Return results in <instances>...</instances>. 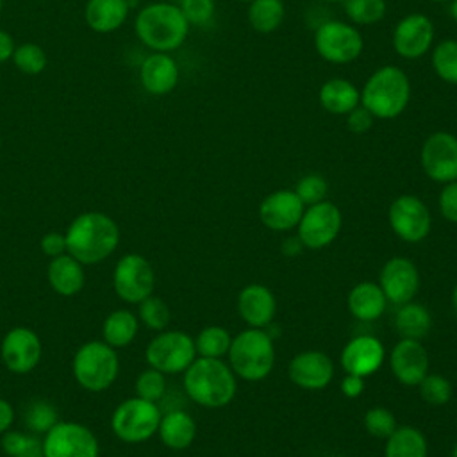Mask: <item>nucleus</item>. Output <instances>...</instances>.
<instances>
[{"label":"nucleus","mask_w":457,"mask_h":457,"mask_svg":"<svg viewBox=\"0 0 457 457\" xmlns=\"http://www.w3.org/2000/svg\"><path fill=\"white\" fill-rule=\"evenodd\" d=\"M68 253L82 264H96L105 261L120 243V228L116 221L98 211L79 214L66 228Z\"/></svg>","instance_id":"obj_1"},{"label":"nucleus","mask_w":457,"mask_h":457,"mask_svg":"<svg viewBox=\"0 0 457 457\" xmlns=\"http://www.w3.org/2000/svg\"><path fill=\"white\" fill-rule=\"evenodd\" d=\"M189 23L173 2H152L134 20L137 39L152 52H173L180 48L189 34Z\"/></svg>","instance_id":"obj_2"},{"label":"nucleus","mask_w":457,"mask_h":457,"mask_svg":"<svg viewBox=\"0 0 457 457\" xmlns=\"http://www.w3.org/2000/svg\"><path fill=\"white\" fill-rule=\"evenodd\" d=\"M236 373L221 359L196 357L184 371V391L198 405L218 409L236 396Z\"/></svg>","instance_id":"obj_3"},{"label":"nucleus","mask_w":457,"mask_h":457,"mask_svg":"<svg viewBox=\"0 0 457 457\" xmlns=\"http://www.w3.org/2000/svg\"><path fill=\"white\" fill-rule=\"evenodd\" d=\"M411 79L396 64L377 68L361 89V105L366 107L375 120H395L409 105Z\"/></svg>","instance_id":"obj_4"},{"label":"nucleus","mask_w":457,"mask_h":457,"mask_svg":"<svg viewBox=\"0 0 457 457\" xmlns=\"http://www.w3.org/2000/svg\"><path fill=\"white\" fill-rule=\"evenodd\" d=\"M228 366L245 380L259 382L270 375L275 364V346L264 328H252L232 337L228 348Z\"/></svg>","instance_id":"obj_5"},{"label":"nucleus","mask_w":457,"mask_h":457,"mask_svg":"<svg viewBox=\"0 0 457 457\" xmlns=\"http://www.w3.org/2000/svg\"><path fill=\"white\" fill-rule=\"evenodd\" d=\"M73 377L80 387L91 393L105 391L112 386L120 371L116 350L105 341H87L73 355Z\"/></svg>","instance_id":"obj_6"},{"label":"nucleus","mask_w":457,"mask_h":457,"mask_svg":"<svg viewBox=\"0 0 457 457\" xmlns=\"http://www.w3.org/2000/svg\"><path fill=\"white\" fill-rule=\"evenodd\" d=\"M314 50L330 64H350L357 61L364 50L362 32L343 20H325L314 29Z\"/></svg>","instance_id":"obj_7"},{"label":"nucleus","mask_w":457,"mask_h":457,"mask_svg":"<svg viewBox=\"0 0 457 457\" xmlns=\"http://www.w3.org/2000/svg\"><path fill=\"white\" fill-rule=\"evenodd\" d=\"M161 409L155 402L139 396L123 400L111 416V428L123 443H143L157 434L161 423Z\"/></svg>","instance_id":"obj_8"},{"label":"nucleus","mask_w":457,"mask_h":457,"mask_svg":"<svg viewBox=\"0 0 457 457\" xmlns=\"http://www.w3.org/2000/svg\"><path fill=\"white\" fill-rule=\"evenodd\" d=\"M150 368L164 375L182 373L196 359L195 341L182 330H161L145 350Z\"/></svg>","instance_id":"obj_9"},{"label":"nucleus","mask_w":457,"mask_h":457,"mask_svg":"<svg viewBox=\"0 0 457 457\" xmlns=\"http://www.w3.org/2000/svg\"><path fill=\"white\" fill-rule=\"evenodd\" d=\"M45 457H98L96 436L82 423L57 421L43 437Z\"/></svg>","instance_id":"obj_10"},{"label":"nucleus","mask_w":457,"mask_h":457,"mask_svg":"<svg viewBox=\"0 0 457 457\" xmlns=\"http://www.w3.org/2000/svg\"><path fill=\"white\" fill-rule=\"evenodd\" d=\"M112 287L127 303H139L154 293L155 273L148 259L139 253L123 255L112 271Z\"/></svg>","instance_id":"obj_11"},{"label":"nucleus","mask_w":457,"mask_h":457,"mask_svg":"<svg viewBox=\"0 0 457 457\" xmlns=\"http://www.w3.org/2000/svg\"><path fill=\"white\" fill-rule=\"evenodd\" d=\"M343 216L337 205L328 200H321L303 209V214L296 225V236L305 248L320 250L328 246L337 237Z\"/></svg>","instance_id":"obj_12"},{"label":"nucleus","mask_w":457,"mask_h":457,"mask_svg":"<svg viewBox=\"0 0 457 457\" xmlns=\"http://www.w3.org/2000/svg\"><path fill=\"white\" fill-rule=\"evenodd\" d=\"M420 162L425 175L439 184L457 180V136L436 130L421 145Z\"/></svg>","instance_id":"obj_13"},{"label":"nucleus","mask_w":457,"mask_h":457,"mask_svg":"<svg viewBox=\"0 0 457 457\" xmlns=\"http://www.w3.org/2000/svg\"><path fill=\"white\" fill-rule=\"evenodd\" d=\"M393 232L405 243H420L430 232V212L425 202L414 195L396 196L387 209Z\"/></svg>","instance_id":"obj_14"},{"label":"nucleus","mask_w":457,"mask_h":457,"mask_svg":"<svg viewBox=\"0 0 457 457\" xmlns=\"http://www.w3.org/2000/svg\"><path fill=\"white\" fill-rule=\"evenodd\" d=\"M436 29L432 20L421 12H411L398 20L393 29V50L409 61H416L432 50Z\"/></svg>","instance_id":"obj_15"},{"label":"nucleus","mask_w":457,"mask_h":457,"mask_svg":"<svg viewBox=\"0 0 457 457\" xmlns=\"http://www.w3.org/2000/svg\"><path fill=\"white\" fill-rule=\"evenodd\" d=\"M43 355L39 336L29 327L11 328L0 345V357L5 368L12 373L23 375L32 371Z\"/></svg>","instance_id":"obj_16"},{"label":"nucleus","mask_w":457,"mask_h":457,"mask_svg":"<svg viewBox=\"0 0 457 457\" xmlns=\"http://www.w3.org/2000/svg\"><path fill=\"white\" fill-rule=\"evenodd\" d=\"M378 286L395 305L412 302L420 289V271L411 259L391 257L380 270Z\"/></svg>","instance_id":"obj_17"},{"label":"nucleus","mask_w":457,"mask_h":457,"mask_svg":"<svg viewBox=\"0 0 457 457\" xmlns=\"http://www.w3.org/2000/svg\"><path fill=\"white\" fill-rule=\"evenodd\" d=\"M287 375L295 386L309 391H318L330 384L334 377V362L323 352L305 350L296 353L289 361Z\"/></svg>","instance_id":"obj_18"},{"label":"nucleus","mask_w":457,"mask_h":457,"mask_svg":"<svg viewBox=\"0 0 457 457\" xmlns=\"http://www.w3.org/2000/svg\"><path fill=\"white\" fill-rule=\"evenodd\" d=\"M305 205L293 189H277L264 196L259 205V220L277 232L291 230L298 225Z\"/></svg>","instance_id":"obj_19"},{"label":"nucleus","mask_w":457,"mask_h":457,"mask_svg":"<svg viewBox=\"0 0 457 457\" xmlns=\"http://www.w3.org/2000/svg\"><path fill=\"white\" fill-rule=\"evenodd\" d=\"M395 378L403 386H418L428 373V355L418 339H400L389 357Z\"/></svg>","instance_id":"obj_20"},{"label":"nucleus","mask_w":457,"mask_h":457,"mask_svg":"<svg viewBox=\"0 0 457 457\" xmlns=\"http://www.w3.org/2000/svg\"><path fill=\"white\" fill-rule=\"evenodd\" d=\"M384 345L373 336H355L341 350V366L346 373L368 377L384 362Z\"/></svg>","instance_id":"obj_21"},{"label":"nucleus","mask_w":457,"mask_h":457,"mask_svg":"<svg viewBox=\"0 0 457 457\" xmlns=\"http://www.w3.org/2000/svg\"><path fill=\"white\" fill-rule=\"evenodd\" d=\"M180 79V70L175 61L166 52H152L146 55L139 66V82L143 89L154 96H162L171 93Z\"/></svg>","instance_id":"obj_22"},{"label":"nucleus","mask_w":457,"mask_h":457,"mask_svg":"<svg viewBox=\"0 0 457 457\" xmlns=\"http://www.w3.org/2000/svg\"><path fill=\"white\" fill-rule=\"evenodd\" d=\"M237 311L252 328H266L277 312L275 295L262 284H248L237 295Z\"/></svg>","instance_id":"obj_23"},{"label":"nucleus","mask_w":457,"mask_h":457,"mask_svg":"<svg viewBox=\"0 0 457 457\" xmlns=\"http://www.w3.org/2000/svg\"><path fill=\"white\" fill-rule=\"evenodd\" d=\"M127 0H87L84 20L93 32L109 34L118 30L129 18Z\"/></svg>","instance_id":"obj_24"},{"label":"nucleus","mask_w":457,"mask_h":457,"mask_svg":"<svg viewBox=\"0 0 457 457\" xmlns=\"http://www.w3.org/2000/svg\"><path fill=\"white\" fill-rule=\"evenodd\" d=\"M318 102L327 112L346 116L361 104V89L348 79L334 77L321 84Z\"/></svg>","instance_id":"obj_25"},{"label":"nucleus","mask_w":457,"mask_h":457,"mask_svg":"<svg viewBox=\"0 0 457 457\" xmlns=\"http://www.w3.org/2000/svg\"><path fill=\"white\" fill-rule=\"evenodd\" d=\"M46 275L52 289L61 296H73L80 293L86 284L84 264L70 253L54 257L48 264Z\"/></svg>","instance_id":"obj_26"},{"label":"nucleus","mask_w":457,"mask_h":457,"mask_svg":"<svg viewBox=\"0 0 457 457\" xmlns=\"http://www.w3.org/2000/svg\"><path fill=\"white\" fill-rule=\"evenodd\" d=\"M387 298L377 282H359L348 293V311L359 321H373L386 311Z\"/></svg>","instance_id":"obj_27"},{"label":"nucleus","mask_w":457,"mask_h":457,"mask_svg":"<svg viewBox=\"0 0 457 457\" xmlns=\"http://www.w3.org/2000/svg\"><path fill=\"white\" fill-rule=\"evenodd\" d=\"M157 434L170 450H186L195 441L196 423L189 412L175 409L161 416Z\"/></svg>","instance_id":"obj_28"},{"label":"nucleus","mask_w":457,"mask_h":457,"mask_svg":"<svg viewBox=\"0 0 457 457\" xmlns=\"http://www.w3.org/2000/svg\"><path fill=\"white\" fill-rule=\"evenodd\" d=\"M395 328L403 339L421 341L432 328V318L425 305L407 302L398 305L395 314Z\"/></svg>","instance_id":"obj_29"},{"label":"nucleus","mask_w":457,"mask_h":457,"mask_svg":"<svg viewBox=\"0 0 457 457\" xmlns=\"http://www.w3.org/2000/svg\"><path fill=\"white\" fill-rule=\"evenodd\" d=\"M139 328V320L129 309H116L112 311L102 325V336L107 345L112 348L127 346L134 341Z\"/></svg>","instance_id":"obj_30"},{"label":"nucleus","mask_w":457,"mask_h":457,"mask_svg":"<svg viewBox=\"0 0 457 457\" xmlns=\"http://www.w3.org/2000/svg\"><path fill=\"white\" fill-rule=\"evenodd\" d=\"M428 445L421 430L414 427H396L386 439L384 457H427Z\"/></svg>","instance_id":"obj_31"},{"label":"nucleus","mask_w":457,"mask_h":457,"mask_svg":"<svg viewBox=\"0 0 457 457\" xmlns=\"http://www.w3.org/2000/svg\"><path fill=\"white\" fill-rule=\"evenodd\" d=\"M286 16V5L282 0H252L248 2L246 20L250 27L259 34L275 32Z\"/></svg>","instance_id":"obj_32"},{"label":"nucleus","mask_w":457,"mask_h":457,"mask_svg":"<svg viewBox=\"0 0 457 457\" xmlns=\"http://www.w3.org/2000/svg\"><path fill=\"white\" fill-rule=\"evenodd\" d=\"M430 64L434 73L446 84L457 86V39H441L432 46Z\"/></svg>","instance_id":"obj_33"},{"label":"nucleus","mask_w":457,"mask_h":457,"mask_svg":"<svg viewBox=\"0 0 457 457\" xmlns=\"http://www.w3.org/2000/svg\"><path fill=\"white\" fill-rule=\"evenodd\" d=\"M196 355L198 357H209V359H221L228 353L232 336L227 328L220 325H209L198 332V336L193 339Z\"/></svg>","instance_id":"obj_34"},{"label":"nucleus","mask_w":457,"mask_h":457,"mask_svg":"<svg viewBox=\"0 0 457 457\" xmlns=\"http://www.w3.org/2000/svg\"><path fill=\"white\" fill-rule=\"evenodd\" d=\"M2 450L7 457H45L43 441L32 432H21V430L4 432Z\"/></svg>","instance_id":"obj_35"},{"label":"nucleus","mask_w":457,"mask_h":457,"mask_svg":"<svg viewBox=\"0 0 457 457\" xmlns=\"http://www.w3.org/2000/svg\"><path fill=\"white\" fill-rule=\"evenodd\" d=\"M341 4L352 25H375L387 12L386 0H343Z\"/></svg>","instance_id":"obj_36"},{"label":"nucleus","mask_w":457,"mask_h":457,"mask_svg":"<svg viewBox=\"0 0 457 457\" xmlns=\"http://www.w3.org/2000/svg\"><path fill=\"white\" fill-rule=\"evenodd\" d=\"M23 420H25V427L37 436V434H46L59 421V414L52 402L39 398V400H32L27 405Z\"/></svg>","instance_id":"obj_37"},{"label":"nucleus","mask_w":457,"mask_h":457,"mask_svg":"<svg viewBox=\"0 0 457 457\" xmlns=\"http://www.w3.org/2000/svg\"><path fill=\"white\" fill-rule=\"evenodd\" d=\"M11 61L23 75H39L46 68L48 57L37 43H21L14 48Z\"/></svg>","instance_id":"obj_38"},{"label":"nucleus","mask_w":457,"mask_h":457,"mask_svg":"<svg viewBox=\"0 0 457 457\" xmlns=\"http://www.w3.org/2000/svg\"><path fill=\"white\" fill-rule=\"evenodd\" d=\"M137 320L152 330H164L170 323V307L164 300L150 295L137 303Z\"/></svg>","instance_id":"obj_39"},{"label":"nucleus","mask_w":457,"mask_h":457,"mask_svg":"<svg viewBox=\"0 0 457 457\" xmlns=\"http://www.w3.org/2000/svg\"><path fill=\"white\" fill-rule=\"evenodd\" d=\"M420 396L428 405H445L452 398V384L446 377L439 373H427L423 380L418 384Z\"/></svg>","instance_id":"obj_40"},{"label":"nucleus","mask_w":457,"mask_h":457,"mask_svg":"<svg viewBox=\"0 0 457 457\" xmlns=\"http://www.w3.org/2000/svg\"><path fill=\"white\" fill-rule=\"evenodd\" d=\"M364 428L377 439H387L396 430V418L389 409L375 405L364 414Z\"/></svg>","instance_id":"obj_41"},{"label":"nucleus","mask_w":457,"mask_h":457,"mask_svg":"<svg viewBox=\"0 0 457 457\" xmlns=\"http://www.w3.org/2000/svg\"><path fill=\"white\" fill-rule=\"evenodd\" d=\"M134 387H136V396L157 403L166 391L164 373H161L155 368H148L137 375Z\"/></svg>","instance_id":"obj_42"},{"label":"nucleus","mask_w":457,"mask_h":457,"mask_svg":"<svg viewBox=\"0 0 457 457\" xmlns=\"http://www.w3.org/2000/svg\"><path fill=\"white\" fill-rule=\"evenodd\" d=\"M293 191L298 195L302 204L307 207V205H312V204H318V202L325 200L327 191H328V184L320 173H307L296 182Z\"/></svg>","instance_id":"obj_43"},{"label":"nucleus","mask_w":457,"mask_h":457,"mask_svg":"<svg viewBox=\"0 0 457 457\" xmlns=\"http://www.w3.org/2000/svg\"><path fill=\"white\" fill-rule=\"evenodd\" d=\"M182 14L186 16L189 25L205 27L212 21L216 12V2L214 0H184L179 4Z\"/></svg>","instance_id":"obj_44"},{"label":"nucleus","mask_w":457,"mask_h":457,"mask_svg":"<svg viewBox=\"0 0 457 457\" xmlns=\"http://www.w3.org/2000/svg\"><path fill=\"white\" fill-rule=\"evenodd\" d=\"M439 211L445 220L457 223V180L446 182L439 193Z\"/></svg>","instance_id":"obj_45"},{"label":"nucleus","mask_w":457,"mask_h":457,"mask_svg":"<svg viewBox=\"0 0 457 457\" xmlns=\"http://www.w3.org/2000/svg\"><path fill=\"white\" fill-rule=\"evenodd\" d=\"M373 123H375L373 114L366 107H362L361 104L346 114V127L353 134L368 132L373 127Z\"/></svg>","instance_id":"obj_46"},{"label":"nucleus","mask_w":457,"mask_h":457,"mask_svg":"<svg viewBox=\"0 0 457 457\" xmlns=\"http://www.w3.org/2000/svg\"><path fill=\"white\" fill-rule=\"evenodd\" d=\"M41 250L45 255H48L50 259L59 257L62 253H68V246H66V236L61 232H48L43 236L41 239Z\"/></svg>","instance_id":"obj_47"},{"label":"nucleus","mask_w":457,"mask_h":457,"mask_svg":"<svg viewBox=\"0 0 457 457\" xmlns=\"http://www.w3.org/2000/svg\"><path fill=\"white\" fill-rule=\"evenodd\" d=\"M364 391V377L346 373L341 380V393L346 398H357Z\"/></svg>","instance_id":"obj_48"},{"label":"nucleus","mask_w":457,"mask_h":457,"mask_svg":"<svg viewBox=\"0 0 457 457\" xmlns=\"http://www.w3.org/2000/svg\"><path fill=\"white\" fill-rule=\"evenodd\" d=\"M12 421H14L12 405L5 398H0V434L7 432L12 425Z\"/></svg>","instance_id":"obj_49"},{"label":"nucleus","mask_w":457,"mask_h":457,"mask_svg":"<svg viewBox=\"0 0 457 457\" xmlns=\"http://www.w3.org/2000/svg\"><path fill=\"white\" fill-rule=\"evenodd\" d=\"M14 39L9 32H5L4 29H0V64L9 61L12 57L14 52Z\"/></svg>","instance_id":"obj_50"},{"label":"nucleus","mask_w":457,"mask_h":457,"mask_svg":"<svg viewBox=\"0 0 457 457\" xmlns=\"http://www.w3.org/2000/svg\"><path fill=\"white\" fill-rule=\"evenodd\" d=\"M303 248H305V246H303V243L300 241V237H298V236H295V237H287V239H284V243H282V253H284V255H287V257L298 255Z\"/></svg>","instance_id":"obj_51"},{"label":"nucleus","mask_w":457,"mask_h":457,"mask_svg":"<svg viewBox=\"0 0 457 457\" xmlns=\"http://www.w3.org/2000/svg\"><path fill=\"white\" fill-rule=\"evenodd\" d=\"M450 16H452V20H453L455 25H457V0H452V2H450Z\"/></svg>","instance_id":"obj_52"},{"label":"nucleus","mask_w":457,"mask_h":457,"mask_svg":"<svg viewBox=\"0 0 457 457\" xmlns=\"http://www.w3.org/2000/svg\"><path fill=\"white\" fill-rule=\"evenodd\" d=\"M452 303H453V309H455V312H457V284H455V287H453V291H452Z\"/></svg>","instance_id":"obj_53"},{"label":"nucleus","mask_w":457,"mask_h":457,"mask_svg":"<svg viewBox=\"0 0 457 457\" xmlns=\"http://www.w3.org/2000/svg\"><path fill=\"white\" fill-rule=\"evenodd\" d=\"M316 2H321V4H341L343 0H316Z\"/></svg>","instance_id":"obj_54"},{"label":"nucleus","mask_w":457,"mask_h":457,"mask_svg":"<svg viewBox=\"0 0 457 457\" xmlns=\"http://www.w3.org/2000/svg\"><path fill=\"white\" fill-rule=\"evenodd\" d=\"M452 457H457V443H455V446H453V450H452Z\"/></svg>","instance_id":"obj_55"},{"label":"nucleus","mask_w":457,"mask_h":457,"mask_svg":"<svg viewBox=\"0 0 457 457\" xmlns=\"http://www.w3.org/2000/svg\"><path fill=\"white\" fill-rule=\"evenodd\" d=\"M127 4L132 7V5H136V4H137V0H127Z\"/></svg>","instance_id":"obj_56"},{"label":"nucleus","mask_w":457,"mask_h":457,"mask_svg":"<svg viewBox=\"0 0 457 457\" xmlns=\"http://www.w3.org/2000/svg\"><path fill=\"white\" fill-rule=\"evenodd\" d=\"M432 2H437V4H446V2H448V4H450L452 0H432Z\"/></svg>","instance_id":"obj_57"},{"label":"nucleus","mask_w":457,"mask_h":457,"mask_svg":"<svg viewBox=\"0 0 457 457\" xmlns=\"http://www.w3.org/2000/svg\"><path fill=\"white\" fill-rule=\"evenodd\" d=\"M180 2H184V0H173V4H177V5H179Z\"/></svg>","instance_id":"obj_58"},{"label":"nucleus","mask_w":457,"mask_h":457,"mask_svg":"<svg viewBox=\"0 0 457 457\" xmlns=\"http://www.w3.org/2000/svg\"><path fill=\"white\" fill-rule=\"evenodd\" d=\"M2 7H4V0H0V12H2Z\"/></svg>","instance_id":"obj_59"},{"label":"nucleus","mask_w":457,"mask_h":457,"mask_svg":"<svg viewBox=\"0 0 457 457\" xmlns=\"http://www.w3.org/2000/svg\"><path fill=\"white\" fill-rule=\"evenodd\" d=\"M237 2H246V4H248V2H252V0H237Z\"/></svg>","instance_id":"obj_60"},{"label":"nucleus","mask_w":457,"mask_h":457,"mask_svg":"<svg viewBox=\"0 0 457 457\" xmlns=\"http://www.w3.org/2000/svg\"><path fill=\"white\" fill-rule=\"evenodd\" d=\"M341 457H348V455H341Z\"/></svg>","instance_id":"obj_61"}]
</instances>
